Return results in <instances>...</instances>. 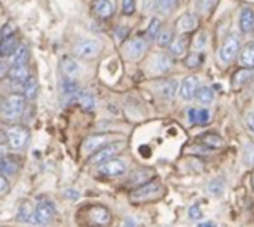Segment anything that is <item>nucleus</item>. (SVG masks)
<instances>
[{
	"mask_svg": "<svg viewBox=\"0 0 254 227\" xmlns=\"http://www.w3.org/2000/svg\"><path fill=\"white\" fill-rule=\"evenodd\" d=\"M165 193V187L161 183L159 178H153L150 181H146L140 187H137L131 193V202L134 204H146V202H153L162 198Z\"/></svg>",
	"mask_w": 254,
	"mask_h": 227,
	"instance_id": "f257e3e1",
	"label": "nucleus"
},
{
	"mask_svg": "<svg viewBox=\"0 0 254 227\" xmlns=\"http://www.w3.org/2000/svg\"><path fill=\"white\" fill-rule=\"evenodd\" d=\"M24 106H25V97L22 94H12L3 103L1 113H3L6 120L13 122V120H18L22 116Z\"/></svg>",
	"mask_w": 254,
	"mask_h": 227,
	"instance_id": "f03ea898",
	"label": "nucleus"
},
{
	"mask_svg": "<svg viewBox=\"0 0 254 227\" xmlns=\"http://www.w3.org/2000/svg\"><path fill=\"white\" fill-rule=\"evenodd\" d=\"M54 217H55L54 204L46 198H40L34 208V222L40 226H46L52 222Z\"/></svg>",
	"mask_w": 254,
	"mask_h": 227,
	"instance_id": "7ed1b4c3",
	"label": "nucleus"
},
{
	"mask_svg": "<svg viewBox=\"0 0 254 227\" xmlns=\"http://www.w3.org/2000/svg\"><path fill=\"white\" fill-rule=\"evenodd\" d=\"M6 137H7L9 147L12 150H22L28 144V140H30L28 131L24 126H18V125L10 126L6 131Z\"/></svg>",
	"mask_w": 254,
	"mask_h": 227,
	"instance_id": "20e7f679",
	"label": "nucleus"
},
{
	"mask_svg": "<svg viewBox=\"0 0 254 227\" xmlns=\"http://www.w3.org/2000/svg\"><path fill=\"white\" fill-rule=\"evenodd\" d=\"M124 149V141H116L112 144H107L106 147L100 149L91 156V164H103L109 159H112L115 155H118Z\"/></svg>",
	"mask_w": 254,
	"mask_h": 227,
	"instance_id": "39448f33",
	"label": "nucleus"
},
{
	"mask_svg": "<svg viewBox=\"0 0 254 227\" xmlns=\"http://www.w3.org/2000/svg\"><path fill=\"white\" fill-rule=\"evenodd\" d=\"M98 171L106 177H121L127 171V164L121 159H109L98 167Z\"/></svg>",
	"mask_w": 254,
	"mask_h": 227,
	"instance_id": "423d86ee",
	"label": "nucleus"
},
{
	"mask_svg": "<svg viewBox=\"0 0 254 227\" xmlns=\"http://www.w3.org/2000/svg\"><path fill=\"white\" fill-rule=\"evenodd\" d=\"M61 94H63V98L65 100V103H74V101H79L80 97H82V89L80 86L71 80V77H65L61 80Z\"/></svg>",
	"mask_w": 254,
	"mask_h": 227,
	"instance_id": "0eeeda50",
	"label": "nucleus"
},
{
	"mask_svg": "<svg viewBox=\"0 0 254 227\" xmlns=\"http://www.w3.org/2000/svg\"><path fill=\"white\" fill-rule=\"evenodd\" d=\"M88 219H89L91 226L106 227L110 223V213L107 208L101 205H95L88 210Z\"/></svg>",
	"mask_w": 254,
	"mask_h": 227,
	"instance_id": "6e6552de",
	"label": "nucleus"
},
{
	"mask_svg": "<svg viewBox=\"0 0 254 227\" xmlns=\"http://www.w3.org/2000/svg\"><path fill=\"white\" fill-rule=\"evenodd\" d=\"M238 52H240V36L238 34H231L225 40V43H223V46L220 49V58L225 62H231L237 57Z\"/></svg>",
	"mask_w": 254,
	"mask_h": 227,
	"instance_id": "1a4fd4ad",
	"label": "nucleus"
},
{
	"mask_svg": "<svg viewBox=\"0 0 254 227\" xmlns=\"http://www.w3.org/2000/svg\"><path fill=\"white\" fill-rule=\"evenodd\" d=\"M100 43L97 40H85V42H80L76 45L74 48V52L79 58H83V59H91V58H95L98 54H100Z\"/></svg>",
	"mask_w": 254,
	"mask_h": 227,
	"instance_id": "9d476101",
	"label": "nucleus"
},
{
	"mask_svg": "<svg viewBox=\"0 0 254 227\" xmlns=\"http://www.w3.org/2000/svg\"><path fill=\"white\" fill-rule=\"evenodd\" d=\"M199 88V79L196 76H189L183 80L182 88H180V97L186 101H190L195 98V94Z\"/></svg>",
	"mask_w": 254,
	"mask_h": 227,
	"instance_id": "9b49d317",
	"label": "nucleus"
},
{
	"mask_svg": "<svg viewBox=\"0 0 254 227\" xmlns=\"http://www.w3.org/2000/svg\"><path fill=\"white\" fill-rule=\"evenodd\" d=\"M7 77L13 85L24 86V83L30 77V74H28V70L25 65H10V68L7 70Z\"/></svg>",
	"mask_w": 254,
	"mask_h": 227,
	"instance_id": "f8f14e48",
	"label": "nucleus"
},
{
	"mask_svg": "<svg viewBox=\"0 0 254 227\" xmlns=\"http://www.w3.org/2000/svg\"><path fill=\"white\" fill-rule=\"evenodd\" d=\"M146 49H147V40L143 39V37H135L128 45V55L132 59H138V58L143 57V54L146 52Z\"/></svg>",
	"mask_w": 254,
	"mask_h": 227,
	"instance_id": "ddd939ff",
	"label": "nucleus"
},
{
	"mask_svg": "<svg viewBox=\"0 0 254 227\" xmlns=\"http://www.w3.org/2000/svg\"><path fill=\"white\" fill-rule=\"evenodd\" d=\"M107 141H109V135H92V137H88L83 141V150L86 153L98 152L100 147H103Z\"/></svg>",
	"mask_w": 254,
	"mask_h": 227,
	"instance_id": "4468645a",
	"label": "nucleus"
},
{
	"mask_svg": "<svg viewBox=\"0 0 254 227\" xmlns=\"http://www.w3.org/2000/svg\"><path fill=\"white\" fill-rule=\"evenodd\" d=\"M188 116L193 125H207L210 120V112L207 109H189Z\"/></svg>",
	"mask_w": 254,
	"mask_h": 227,
	"instance_id": "2eb2a0df",
	"label": "nucleus"
},
{
	"mask_svg": "<svg viewBox=\"0 0 254 227\" xmlns=\"http://www.w3.org/2000/svg\"><path fill=\"white\" fill-rule=\"evenodd\" d=\"M19 45H18V40H16V37L15 36H4L1 40H0V55L1 57H9V55H12L15 51H16V48H18Z\"/></svg>",
	"mask_w": 254,
	"mask_h": 227,
	"instance_id": "dca6fc26",
	"label": "nucleus"
},
{
	"mask_svg": "<svg viewBox=\"0 0 254 227\" xmlns=\"http://www.w3.org/2000/svg\"><path fill=\"white\" fill-rule=\"evenodd\" d=\"M188 48H189V36L188 34H182V36H179V37H176L173 40V43H171V54L180 57V55L186 54Z\"/></svg>",
	"mask_w": 254,
	"mask_h": 227,
	"instance_id": "f3484780",
	"label": "nucleus"
},
{
	"mask_svg": "<svg viewBox=\"0 0 254 227\" xmlns=\"http://www.w3.org/2000/svg\"><path fill=\"white\" fill-rule=\"evenodd\" d=\"M240 62L243 67L246 68H252L254 67V42L246 45L240 54Z\"/></svg>",
	"mask_w": 254,
	"mask_h": 227,
	"instance_id": "a211bd4d",
	"label": "nucleus"
},
{
	"mask_svg": "<svg viewBox=\"0 0 254 227\" xmlns=\"http://www.w3.org/2000/svg\"><path fill=\"white\" fill-rule=\"evenodd\" d=\"M240 25H241V30L244 33H249L252 31L254 27V12L250 7H244L243 12H241V19H240Z\"/></svg>",
	"mask_w": 254,
	"mask_h": 227,
	"instance_id": "6ab92c4d",
	"label": "nucleus"
},
{
	"mask_svg": "<svg viewBox=\"0 0 254 227\" xmlns=\"http://www.w3.org/2000/svg\"><path fill=\"white\" fill-rule=\"evenodd\" d=\"M177 25L182 31L188 33V31H192L198 27V19L195 15H190V13H186L183 15L179 21H177Z\"/></svg>",
	"mask_w": 254,
	"mask_h": 227,
	"instance_id": "aec40b11",
	"label": "nucleus"
},
{
	"mask_svg": "<svg viewBox=\"0 0 254 227\" xmlns=\"http://www.w3.org/2000/svg\"><path fill=\"white\" fill-rule=\"evenodd\" d=\"M94 10L98 16L101 18H109L113 15V4L110 0H98L95 4H94Z\"/></svg>",
	"mask_w": 254,
	"mask_h": 227,
	"instance_id": "412c9836",
	"label": "nucleus"
},
{
	"mask_svg": "<svg viewBox=\"0 0 254 227\" xmlns=\"http://www.w3.org/2000/svg\"><path fill=\"white\" fill-rule=\"evenodd\" d=\"M28 57L30 54H28L27 46L19 45L16 51L12 54V65H25V62L28 61Z\"/></svg>",
	"mask_w": 254,
	"mask_h": 227,
	"instance_id": "4be33fe9",
	"label": "nucleus"
},
{
	"mask_svg": "<svg viewBox=\"0 0 254 227\" xmlns=\"http://www.w3.org/2000/svg\"><path fill=\"white\" fill-rule=\"evenodd\" d=\"M36 94H37V80H36V77L30 76V77L25 80V83H24L22 95L25 97V100L33 101L34 97H36Z\"/></svg>",
	"mask_w": 254,
	"mask_h": 227,
	"instance_id": "5701e85b",
	"label": "nucleus"
},
{
	"mask_svg": "<svg viewBox=\"0 0 254 227\" xmlns=\"http://www.w3.org/2000/svg\"><path fill=\"white\" fill-rule=\"evenodd\" d=\"M195 98H196L201 104H210V103H213V100H214V92H213V89L208 88V86H199L198 91H196V94H195Z\"/></svg>",
	"mask_w": 254,
	"mask_h": 227,
	"instance_id": "b1692460",
	"label": "nucleus"
},
{
	"mask_svg": "<svg viewBox=\"0 0 254 227\" xmlns=\"http://www.w3.org/2000/svg\"><path fill=\"white\" fill-rule=\"evenodd\" d=\"M18 171V164L10 158H1L0 159V172L3 175H13Z\"/></svg>",
	"mask_w": 254,
	"mask_h": 227,
	"instance_id": "393cba45",
	"label": "nucleus"
},
{
	"mask_svg": "<svg viewBox=\"0 0 254 227\" xmlns=\"http://www.w3.org/2000/svg\"><path fill=\"white\" fill-rule=\"evenodd\" d=\"M61 71L67 77H74L79 73V67L71 58H63L61 59Z\"/></svg>",
	"mask_w": 254,
	"mask_h": 227,
	"instance_id": "a878e982",
	"label": "nucleus"
},
{
	"mask_svg": "<svg viewBox=\"0 0 254 227\" xmlns=\"http://www.w3.org/2000/svg\"><path fill=\"white\" fill-rule=\"evenodd\" d=\"M177 88H179V85H177V82L174 79L173 80H165V82L161 83V92L167 100H171L176 95Z\"/></svg>",
	"mask_w": 254,
	"mask_h": 227,
	"instance_id": "bb28decb",
	"label": "nucleus"
},
{
	"mask_svg": "<svg viewBox=\"0 0 254 227\" xmlns=\"http://www.w3.org/2000/svg\"><path fill=\"white\" fill-rule=\"evenodd\" d=\"M171 40H174V33L173 30H161L156 36V43L159 46H168L171 45Z\"/></svg>",
	"mask_w": 254,
	"mask_h": 227,
	"instance_id": "cd10ccee",
	"label": "nucleus"
},
{
	"mask_svg": "<svg viewBox=\"0 0 254 227\" xmlns=\"http://www.w3.org/2000/svg\"><path fill=\"white\" fill-rule=\"evenodd\" d=\"M202 141H204L208 147H213V149H220V147L225 144L223 138L219 137V135H216V134H204Z\"/></svg>",
	"mask_w": 254,
	"mask_h": 227,
	"instance_id": "c85d7f7f",
	"label": "nucleus"
},
{
	"mask_svg": "<svg viewBox=\"0 0 254 227\" xmlns=\"http://www.w3.org/2000/svg\"><path fill=\"white\" fill-rule=\"evenodd\" d=\"M253 79V71L250 70H243V71H238L235 76H234V86H241L244 85L247 80H252Z\"/></svg>",
	"mask_w": 254,
	"mask_h": 227,
	"instance_id": "c756f323",
	"label": "nucleus"
},
{
	"mask_svg": "<svg viewBox=\"0 0 254 227\" xmlns=\"http://www.w3.org/2000/svg\"><path fill=\"white\" fill-rule=\"evenodd\" d=\"M79 103H80V106H82V109L85 112H92L95 109V98L91 94H82Z\"/></svg>",
	"mask_w": 254,
	"mask_h": 227,
	"instance_id": "7c9ffc66",
	"label": "nucleus"
},
{
	"mask_svg": "<svg viewBox=\"0 0 254 227\" xmlns=\"http://www.w3.org/2000/svg\"><path fill=\"white\" fill-rule=\"evenodd\" d=\"M171 65H173V61H171L170 57H167V55H159V57H156V70L165 71V70H168Z\"/></svg>",
	"mask_w": 254,
	"mask_h": 227,
	"instance_id": "2f4dec72",
	"label": "nucleus"
},
{
	"mask_svg": "<svg viewBox=\"0 0 254 227\" xmlns=\"http://www.w3.org/2000/svg\"><path fill=\"white\" fill-rule=\"evenodd\" d=\"M159 28H161V21H159L158 18H153V19L150 21V24H149V28H147L149 37H150V39H156L158 33L161 31Z\"/></svg>",
	"mask_w": 254,
	"mask_h": 227,
	"instance_id": "473e14b6",
	"label": "nucleus"
},
{
	"mask_svg": "<svg viewBox=\"0 0 254 227\" xmlns=\"http://www.w3.org/2000/svg\"><path fill=\"white\" fill-rule=\"evenodd\" d=\"M122 12L125 15H132L135 12V0H124L122 1Z\"/></svg>",
	"mask_w": 254,
	"mask_h": 227,
	"instance_id": "72a5a7b5",
	"label": "nucleus"
},
{
	"mask_svg": "<svg viewBox=\"0 0 254 227\" xmlns=\"http://www.w3.org/2000/svg\"><path fill=\"white\" fill-rule=\"evenodd\" d=\"M244 156H246V162L249 165L254 167V144H247L246 146V150H244Z\"/></svg>",
	"mask_w": 254,
	"mask_h": 227,
	"instance_id": "f704fd0d",
	"label": "nucleus"
},
{
	"mask_svg": "<svg viewBox=\"0 0 254 227\" xmlns=\"http://www.w3.org/2000/svg\"><path fill=\"white\" fill-rule=\"evenodd\" d=\"M28 219H34V211H30L28 207H22V208L19 210V220L30 222Z\"/></svg>",
	"mask_w": 254,
	"mask_h": 227,
	"instance_id": "c9c22d12",
	"label": "nucleus"
},
{
	"mask_svg": "<svg viewBox=\"0 0 254 227\" xmlns=\"http://www.w3.org/2000/svg\"><path fill=\"white\" fill-rule=\"evenodd\" d=\"M201 59H202V55H201V54H193V55H190V57L188 58V67L193 68V67L199 65V64H201Z\"/></svg>",
	"mask_w": 254,
	"mask_h": 227,
	"instance_id": "e433bc0d",
	"label": "nucleus"
},
{
	"mask_svg": "<svg viewBox=\"0 0 254 227\" xmlns=\"http://www.w3.org/2000/svg\"><path fill=\"white\" fill-rule=\"evenodd\" d=\"M189 217H190L192 220H199V219H202V211H201V208H199L198 205L190 207V208H189Z\"/></svg>",
	"mask_w": 254,
	"mask_h": 227,
	"instance_id": "4c0bfd02",
	"label": "nucleus"
},
{
	"mask_svg": "<svg viewBox=\"0 0 254 227\" xmlns=\"http://www.w3.org/2000/svg\"><path fill=\"white\" fill-rule=\"evenodd\" d=\"M64 196H65L67 199H71V201H74V199H77V198H79V192L67 189V190L64 192Z\"/></svg>",
	"mask_w": 254,
	"mask_h": 227,
	"instance_id": "58836bf2",
	"label": "nucleus"
},
{
	"mask_svg": "<svg viewBox=\"0 0 254 227\" xmlns=\"http://www.w3.org/2000/svg\"><path fill=\"white\" fill-rule=\"evenodd\" d=\"M159 1H161V6H162L165 10H168V9H171V7L176 4L177 0H159Z\"/></svg>",
	"mask_w": 254,
	"mask_h": 227,
	"instance_id": "ea45409f",
	"label": "nucleus"
},
{
	"mask_svg": "<svg viewBox=\"0 0 254 227\" xmlns=\"http://www.w3.org/2000/svg\"><path fill=\"white\" fill-rule=\"evenodd\" d=\"M246 122H247V125H249V128L252 129L254 132V113H249L247 114V117H246Z\"/></svg>",
	"mask_w": 254,
	"mask_h": 227,
	"instance_id": "a19ab883",
	"label": "nucleus"
},
{
	"mask_svg": "<svg viewBox=\"0 0 254 227\" xmlns=\"http://www.w3.org/2000/svg\"><path fill=\"white\" fill-rule=\"evenodd\" d=\"M7 187V180L4 178V175L0 172V193H3Z\"/></svg>",
	"mask_w": 254,
	"mask_h": 227,
	"instance_id": "79ce46f5",
	"label": "nucleus"
},
{
	"mask_svg": "<svg viewBox=\"0 0 254 227\" xmlns=\"http://www.w3.org/2000/svg\"><path fill=\"white\" fill-rule=\"evenodd\" d=\"M13 31V25L12 24H6L4 25V30L1 31V36L4 37V36H10V33Z\"/></svg>",
	"mask_w": 254,
	"mask_h": 227,
	"instance_id": "37998d69",
	"label": "nucleus"
},
{
	"mask_svg": "<svg viewBox=\"0 0 254 227\" xmlns=\"http://www.w3.org/2000/svg\"><path fill=\"white\" fill-rule=\"evenodd\" d=\"M198 227H216L214 222H204V223H199Z\"/></svg>",
	"mask_w": 254,
	"mask_h": 227,
	"instance_id": "c03bdc74",
	"label": "nucleus"
},
{
	"mask_svg": "<svg viewBox=\"0 0 254 227\" xmlns=\"http://www.w3.org/2000/svg\"><path fill=\"white\" fill-rule=\"evenodd\" d=\"M6 153H7V150H6V147L0 144V159H1V158H4V156H6Z\"/></svg>",
	"mask_w": 254,
	"mask_h": 227,
	"instance_id": "a18cd8bd",
	"label": "nucleus"
},
{
	"mask_svg": "<svg viewBox=\"0 0 254 227\" xmlns=\"http://www.w3.org/2000/svg\"><path fill=\"white\" fill-rule=\"evenodd\" d=\"M122 227H135V225H134V222L132 220H125V223H124V226Z\"/></svg>",
	"mask_w": 254,
	"mask_h": 227,
	"instance_id": "49530a36",
	"label": "nucleus"
},
{
	"mask_svg": "<svg viewBox=\"0 0 254 227\" xmlns=\"http://www.w3.org/2000/svg\"><path fill=\"white\" fill-rule=\"evenodd\" d=\"M253 190H254V178H253Z\"/></svg>",
	"mask_w": 254,
	"mask_h": 227,
	"instance_id": "de8ad7c7",
	"label": "nucleus"
}]
</instances>
